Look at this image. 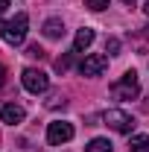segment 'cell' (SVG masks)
Returning a JSON list of instances; mask_svg holds the SVG:
<instances>
[{
	"label": "cell",
	"mask_w": 149,
	"mask_h": 152,
	"mask_svg": "<svg viewBox=\"0 0 149 152\" xmlns=\"http://www.w3.org/2000/svg\"><path fill=\"white\" fill-rule=\"evenodd\" d=\"M26 29H29V18H26L23 12H18L12 20H6V23L0 26V35H3L6 44L18 47V44H23V38H26Z\"/></svg>",
	"instance_id": "6da1fadb"
},
{
	"label": "cell",
	"mask_w": 149,
	"mask_h": 152,
	"mask_svg": "<svg viewBox=\"0 0 149 152\" xmlns=\"http://www.w3.org/2000/svg\"><path fill=\"white\" fill-rule=\"evenodd\" d=\"M111 94L117 96V99H134V96L140 94L137 73H134V70H126V73H123V76H120V79L111 85Z\"/></svg>",
	"instance_id": "7a4b0ae2"
},
{
	"label": "cell",
	"mask_w": 149,
	"mask_h": 152,
	"mask_svg": "<svg viewBox=\"0 0 149 152\" xmlns=\"http://www.w3.org/2000/svg\"><path fill=\"white\" fill-rule=\"evenodd\" d=\"M20 82H23V88L29 94H44L50 88V76L44 73V70H38V67H26L20 73Z\"/></svg>",
	"instance_id": "3957f363"
},
{
	"label": "cell",
	"mask_w": 149,
	"mask_h": 152,
	"mask_svg": "<svg viewBox=\"0 0 149 152\" xmlns=\"http://www.w3.org/2000/svg\"><path fill=\"white\" fill-rule=\"evenodd\" d=\"M102 120H105V126H111L114 132H131V126H134V120H131L126 111H120V108H108V111L102 114Z\"/></svg>",
	"instance_id": "277c9868"
},
{
	"label": "cell",
	"mask_w": 149,
	"mask_h": 152,
	"mask_svg": "<svg viewBox=\"0 0 149 152\" xmlns=\"http://www.w3.org/2000/svg\"><path fill=\"white\" fill-rule=\"evenodd\" d=\"M70 137H73V126H70V123L56 120V123H50V126H47V143H53V146L67 143Z\"/></svg>",
	"instance_id": "5b68a950"
},
{
	"label": "cell",
	"mask_w": 149,
	"mask_h": 152,
	"mask_svg": "<svg viewBox=\"0 0 149 152\" xmlns=\"http://www.w3.org/2000/svg\"><path fill=\"white\" fill-rule=\"evenodd\" d=\"M105 67H108V56H102V53L85 56V58H82V64H79L82 76H99L102 70H105Z\"/></svg>",
	"instance_id": "8992f818"
},
{
	"label": "cell",
	"mask_w": 149,
	"mask_h": 152,
	"mask_svg": "<svg viewBox=\"0 0 149 152\" xmlns=\"http://www.w3.org/2000/svg\"><path fill=\"white\" fill-rule=\"evenodd\" d=\"M23 117H26V111H23L20 105H15V102H6V105H0V120H3V123H9V126H18V123H23Z\"/></svg>",
	"instance_id": "52a82bcc"
},
{
	"label": "cell",
	"mask_w": 149,
	"mask_h": 152,
	"mask_svg": "<svg viewBox=\"0 0 149 152\" xmlns=\"http://www.w3.org/2000/svg\"><path fill=\"white\" fill-rule=\"evenodd\" d=\"M91 44H93V29L82 26V29L76 32V38H73V53H82V50H88Z\"/></svg>",
	"instance_id": "ba28073f"
},
{
	"label": "cell",
	"mask_w": 149,
	"mask_h": 152,
	"mask_svg": "<svg viewBox=\"0 0 149 152\" xmlns=\"http://www.w3.org/2000/svg\"><path fill=\"white\" fill-rule=\"evenodd\" d=\"M44 35H47V38H61V35H64V23H61L58 18L44 20Z\"/></svg>",
	"instance_id": "9c48e42d"
},
{
	"label": "cell",
	"mask_w": 149,
	"mask_h": 152,
	"mask_svg": "<svg viewBox=\"0 0 149 152\" xmlns=\"http://www.w3.org/2000/svg\"><path fill=\"white\" fill-rule=\"evenodd\" d=\"M85 152H114V146H111L108 137H93L91 143L85 146Z\"/></svg>",
	"instance_id": "30bf717a"
},
{
	"label": "cell",
	"mask_w": 149,
	"mask_h": 152,
	"mask_svg": "<svg viewBox=\"0 0 149 152\" xmlns=\"http://www.w3.org/2000/svg\"><path fill=\"white\" fill-rule=\"evenodd\" d=\"M131 152H149V134H134L129 143Z\"/></svg>",
	"instance_id": "8fae6325"
},
{
	"label": "cell",
	"mask_w": 149,
	"mask_h": 152,
	"mask_svg": "<svg viewBox=\"0 0 149 152\" xmlns=\"http://www.w3.org/2000/svg\"><path fill=\"white\" fill-rule=\"evenodd\" d=\"M73 56H76V53H73V50H70L67 56H61V58H58V61H56V70H58V73H64V70H67V67L73 64Z\"/></svg>",
	"instance_id": "7c38bea8"
},
{
	"label": "cell",
	"mask_w": 149,
	"mask_h": 152,
	"mask_svg": "<svg viewBox=\"0 0 149 152\" xmlns=\"http://www.w3.org/2000/svg\"><path fill=\"white\" fill-rule=\"evenodd\" d=\"M108 3H111V0H85V6H88V9H93V12L108 9Z\"/></svg>",
	"instance_id": "4fadbf2b"
},
{
	"label": "cell",
	"mask_w": 149,
	"mask_h": 152,
	"mask_svg": "<svg viewBox=\"0 0 149 152\" xmlns=\"http://www.w3.org/2000/svg\"><path fill=\"white\" fill-rule=\"evenodd\" d=\"M105 53H108V56H117V53H120V41H117V38H108V41H105Z\"/></svg>",
	"instance_id": "5bb4252c"
},
{
	"label": "cell",
	"mask_w": 149,
	"mask_h": 152,
	"mask_svg": "<svg viewBox=\"0 0 149 152\" xmlns=\"http://www.w3.org/2000/svg\"><path fill=\"white\" fill-rule=\"evenodd\" d=\"M26 56H29V58H44L47 53H44L38 44H29V47H26Z\"/></svg>",
	"instance_id": "9a60e30c"
},
{
	"label": "cell",
	"mask_w": 149,
	"mask_h": 152,
	"mask_svg": "<svg viewBox=\"0 0 149 152\" xmlns=\"http://www.w3.org/2000/svg\"><path fill=\"white\" fill-rule=\"evenodd\" d=\"M6 82V70H3V64H0V85Z\"/></svg>",
	"instance_id": "2e32d148"
},
{
	"label": "cell",
	"mask_w": 149,
	"mask_h": 152,
	"mask_svg": "<svg viewBox=\"0 0 149 152\" xmlns=\"http://www.w3.org/2000/svg\"><path fill=\"white\" fill-rule=\"evenodd\" d=\"M6 6H9V0H0V12H6Z\"/></svg>",
	"instance_id": "e0dca14e"
},
{
	"label": "cell",
	"mask_w": 149,
	"mask_h": 152,
	"mask_svg": "<svg viewBox=\"0 0 149 152\" xmlns=\"http://www.w3.org/2000/svg\"><path fill=\"white\" fill-rule=\"evenodd\" d=\"M123 3H126V6H134V3H137V0H123Z\"/></svg>",
	"instance_id": "ac0fdd59"
},
{
	"label": "cell",
	"mask_w": 149,
	"mask_h": 152,
	"mask_svg": "<svg viewBox=\"0 0 149 152\" xmlns=\"http://www.w3.org/2000/svg\"><path fill=\"white\" fill-rule=\"evenodd\" d=\"M143 12H146V15H149V0H146V6H143Z\"/></svg>",
	"instance_id": "d6986e66"
}]
</instances>
